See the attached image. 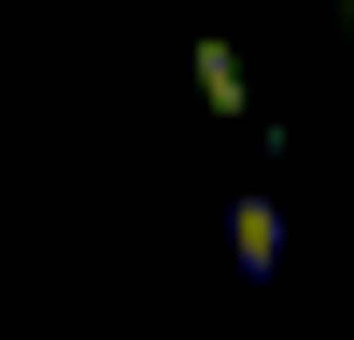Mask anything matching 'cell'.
Returning a JSON list of instances; mask_svg holds the SVG:
<instances>
[{
	"label": "cell",
	"mask_w": 354,
	"mask_h": 340,
	"mask_svg": "<svg viewBox=\"0 0 354 340\" xmlns=\"http://www.w3.org/2000/svg\"><path fill=\"white\" fill-rule=\"evenodd\" d=\"M198 113H227V128L255 113V57L227 43V28H198Z\"/></svg>",
	"instance_id": "obj_2"
},
{
	"label": "cell",
	"mask_w": 354,
	"mask_h": 340,
	"mask_svg": "<svg viewBox=\"0 0 354 340\" xmlns=\"http://www.w3.org/2000/svg\"><path fill=\"white\" fill-rule=\"evenodd\" d=\"M227 270H255V283L283 270V170H255V185L227 198Z\"/></svg>",
	"instance_id": "obj_1"
}]
</instances>
